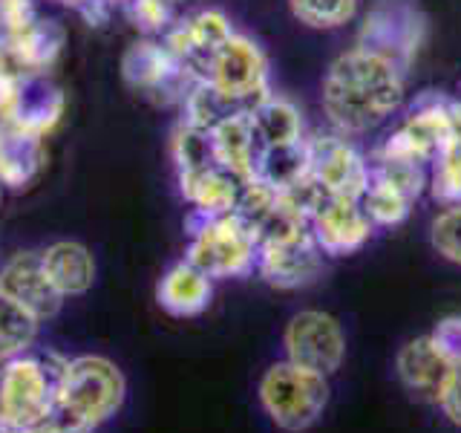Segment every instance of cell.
Listing matches in <instances>:
<instances>
[{"label":"cell","mask_w":461,"mask_h":433,"mask_svg":"<svg viewBox=\"0 0 461 433\" xmlns=\"http://www.w3.org/2000/svg\"><path fill=\"white\" fill-rule=\"evenodd\" d=\"M407 61L369 43H355L323 78V113L340 136H360L384 124L403 101Z\"/></svg>","instance_id":"6da1fadb"},{"label":"cell","mask_w":461,"mask_h":433,"mask_svg":"<svg viewBox=\"0 0 461 433\" xmlns=\"http://www.w3.org/2000/svg\"><path fill=\"white\" fill-rule=\"evenodd\" d=\"M127 379L119 364L104 355L67 358L55 387L50 425L58 433H95L122 410Z\"/></svg>","instance_id":"7a4b0ae2"},{"label":"cell","mask_w":461,"mask_h":433,"mask_svg":"<svg viewBox=\"0 0 461 433\" xmlns=\"http://www.w3.org/2000/svg\"><path fill=\"white\" fill-rule=\"evenodd\" d=\"M64 361L35 350L0 361V430L50 422Z\"/></svg>","instance_id":"3957f363"},{"label":"cell","mask_w":461,"mask_h":433,"mask_svg":"<svg viewBox=\"0 0 461 433\" xmlns=\"http://www.w3.org/2000/svg\"><path fill=\"white\" fill-rule=\"evenodd\" d=\"M259 404L277 428L300 433L323 416L329 404V382L323 373L277 361L259 379Z\"/></svg>","instance_id":"277c9868"},{"label":"cell","mask_w":461,"mask_h":433,"mask_svg":"<svg viewBox=\"0 0 461 433\" xmlns=\"http://www.w3.org/2000/svg\"><path fill=\"white\" fill-rule=\"evenodd\" d=\"M257 228L237 211L222 216H199L194 228L187 263L202 269L208 278H242L257 269Z\"/></svg>","instance_id":"5b68a950"},{"label":"cell","mask_w":461,"mask_h":433,"mask_svg":"<svg viewBox=\"0 0 461 433\" xmlns=\"http://www.w3.org/2000/svg\"><path fill=\"white\" fill-rule=\"evenodd\" d=\"M453 113L447 101L421 98L412 113L403 119L393 134L384 139L375 162H415L432 165V159L441 151L444 139L453 134Z\"/></svg>","instance_id":"8992f818"},{"label":"cell","mask_w":461,"mask_h":433,"mask_svg":"<svg viewBox=\"0 0 461 433\" xmlns=\"http://www.w3.org/2000/svg\"><path fill=\"white\" fill-rule=\"evenodd\" d=\"M285 358L314 373H338L346 358V336L338 318L321 309L297 312L285 327Z\"/></svg>","instance_id":"52a82bcc"},{"label":"cell","mask_w":461,"mask_h":433,"mask_svg":"<svg viewBox=\"0 0 461 433\" xmlns=\"http://www.w3.org/2000/svg\"><path fill=\"white\" fill-rule=\"evenodd\" d=\"M309 170L329 197L360 199L369 188L372 165L340 134H326L309 142Z\"/></svg>","instance_id":"ba28073f"},{"label":"cell","mask_w":461,"mask_h":433,"mask_svg":"<svg viewBox=\"0 0 461 433\" xmlns=\"http://www.w3.org/2000/svg\"><path fill=\"white\" fill-rule=\"evenodd\" d=\"M323 269V252L314 243L312 228L283 237L259 240L257 272L277 289H297L312 283Z\"/></svg>","instance_id":"9c48e42d"},{"label":"cell","mask_w":461,"mask_h":433,"mask_svg":"<svg viewBox=\"0 0 461 433\" xmlns=\"http://www.w3.org/2000/svg\"><path fill=\"white\" fill-rule=\"evenodd\" d=\"M312 237L329 257H346L364 249L372 237V220L360 208V199L326 197L312 214Z\"/></svg>","instance_id":"30bf717a"},{"label":"cell","mask_w":461,"mask_h":433,"mask_svg":"<svg viewBox=\"0 0 461 433\" xmlns=\"http://www.w3.org/2000/svg\"><path fill=\"white\" fill-rule=\"evenodd\" d=\"M0 292L23 307L32 318H38L41 324L55 318L64 303V295L52 286L47 269H43V260L35 252L14 254L0 269Z\"/></svg>","instance_id":"8fae6325"},{"label":"cell","mask_w":461,"mask_h":433,"mask_svg":"<svg viewBox=\"0 0 461 433\" xmlns=\"http://www.w3.org/2000/svg\"><path fill=\"white\" fill-rule=\"evenodd\" d=\"M213 90L228 101L257 98L263 101L266 90V58L251 41L230 35L213 52Z\"/></svg>","instance_id":"7c38bea8"},{"label":"cell","mask_w":461,"mask_h":433,"mask_svg":"<svg viewBox=\"0 0 461 433\" xmlns=\"http://www.w3.org/2000/svg\"><path fill=\"white\" fill-rule=\"evenodd\" d=\"M395 367H398L401 384L407 387L410 393L432 399V401H438L447 379H450V373L456 370L450 361L441 355L438 346L432 344L429 336L412 338V341L403 344Z\"/></svg>","instance_id":"4fadbf2b"},{"label":"cell","mask_w":461,"mask_h":433,"mask_svg":"<svg viewBox=\"0 0 461 433\" xmlns=\"http://www.w3.org/2000/svg\"><path fill=\"white\" fill-rule=\"evenodd\" d=\"M211 278L194 263H176L158 283V303L176 318H194L211 303Z\"/></svg>","instance_id":"5bb4252c"},{"label":"cell","mask_w":461,"mask_h":433,"mask_svg":"<svg viewBox=\"0 0 461 433\" xmlns=\"http://www.w3.org/2000/svg\"><path fill=\"white\" fill-rule=\"evenodd\" d=\"M52 286L64 298L84 295L95 281V260L81 243H55L41 254Z\"/></svg>","instance_id":"9a60e30c"},{"label":"cell","mask_w":461,"mask_h":433,"mask_svg":"<svg viewBox=\"0 0 461 433\" xmlns=\"http://www.w3.org/2000/svg\"><path fill=\"white\" fill-rule=\"evenodd\" d=\"M251 127L259 151L263 148H277V144H294L303 139V122L300 113L283 98H263L249 110Z\"/></svg>","instance_id":"2e32d148"},{"label":"cell","mask_w":461,"mask_h":433,"mask_svg":"<svg viewBox=\"0 0 461 433\" xmlns=\"http://www.w3.org/2000/svg\"><path fill=\"white\" fill-rule=\"evenodd\" d=\"M38 327V318H32L23 307H18V303L0 292V361L35 350Z\"/></svg>","instance_id":"e0dca14e"},{"label":"cell","mask_w":461,"mask_h":433,"mask_svg":"<svg viewBox=\"0 0 461 433\" xmlns=\"http://www.w3.org/2000/svg\"><path fill=\"white\" fill-rule=\"evenodd\" d=\"M412 202H415L412 197H407L401 188H395L389 180L378 177V173L372 170L369 188L364 191V197H360V208L366 211L372 226H398L407 220Z\"/></svg>","instance_id":"ac0fdd59"},{"label":"cell","mask_w":461,"mask_h":433,"mask_svg":"<svg viewBox=\"0 0 461 433\" xmlns=\"http://www.w3.org/2000/svg\"><path fill=\"white\" fill-rule=\"evenodd\" d=\"M429 191L444 206L461 202V127L456 124L453 134L444 139L441 151L432 159Z\"/></svg>","instance_id":"d6986e66"},{"label":"cell","mask_w":461,"mask_h":433,"mask_svg":"<svg viewBox=\"0 0 461 433\" xmlns=\"http://www.w3.org/2000/svg\"><path fill=\"white\" fill-rule=\"evenodd\" d=\"M292 12L300 23L314 29H335L355 18L357 0H292Z\"/></svg>","instance_id":"ffe728a7"},{"label":"cell","mask_w":461,"mask_h":433,"mask_svg":"<svg viewBox=\"0 0 461 433\" xmlns=\"http://www.w3.org/2000/svg\"><path fill=\"white\" fill-rule=\"evenodd\" d=\"M432 249H436L444 260L461 266V202L447 206L429 228Z\"/></svg>","instance_id":"44dd1931"},{"label":"cell","mask_w":461,"mask_h":433,"mask_svg":"<svg viewBox=\"0 0 461 433\" xmlns=\"http://www.w3.org/2000/svg\"><path fill=\"white\" fill-rule=\"evenodd\" d=\"M429 338L453 367H461V315H450L438 321L436 329L429 332Z\"/></svg>","instance_id":"7402d4cb"},{"label":"cell","mask_w":461,"mask_h":433,"mask_svg":"<svg viewBox=\"0 0 461 433\" xmlns=\"http://www.w3.org/2000/svg\"><path fill=\"white\" fill-rule=\"evenodd\" d=\"M438 408L444 410V416L450 419L453 425L461 428V367H456L447 379L441 396H438Z\"/></svg>","instance_id":"603a6c76"},{"label":"cell","mask_w":461,"mask_h":433,"mask_svg":"<svg viewBox=\"0 0 461 433\" xmlns=\"http://www.w3.org/2000/svg\"><path fill=\"white\" fill-rule=\"evenodd\" d=\"M0 433H58V430L47 422V425H32V428H4Z\"/></svg>","instance_id":"cb8c5ba5"}]
</instances>
